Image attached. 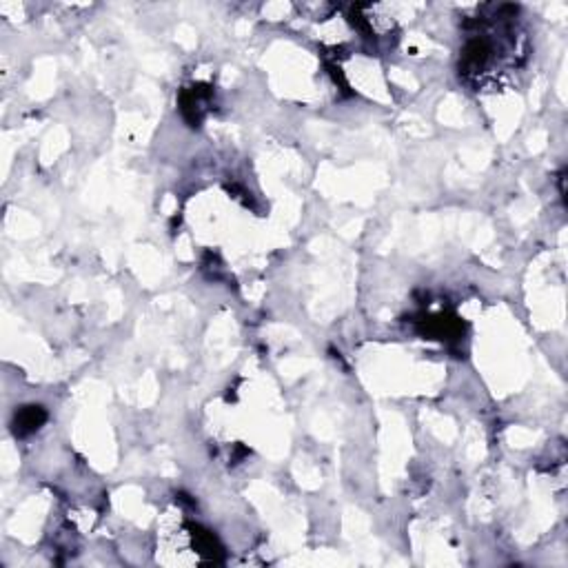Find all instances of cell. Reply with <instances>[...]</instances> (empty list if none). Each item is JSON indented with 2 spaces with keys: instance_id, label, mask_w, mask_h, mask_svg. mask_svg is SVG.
Masks as SVG:
<instances>
[{
  "instance_id": "6da1fadb",
  "label": "cell",
  "mask_w": 568,
  "mask_h": 568,
  "mask_svg": "<svg viewBox=\"0 0 568 568\" xmlns=\"http://www.w3.org/2000/svg\"><path fill=\"white\" fill-rule=\"evenodd\" d=\"M47 420V413L40 408V406H27V408H22L18 417H16V427L20 433H31L38 429L43 422Z\"/></svg>"
}]
</instances>
